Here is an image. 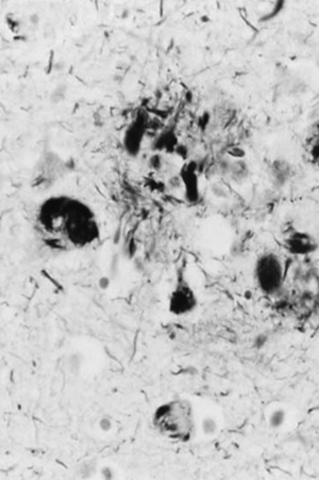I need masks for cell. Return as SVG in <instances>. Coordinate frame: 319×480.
Returning a JSON list of instances; mask_svg holds the SVG:
<instances>
[{"label":"cell","mask_w":319,"mask_h":480,"mask_svg":"<svg viewBox=\"0 0 319 480\" xmlns=\"http://www.w3.org/2000/svg\"><path fill=\"white\" fill-rule=\"evenodd\" d=\"M197 306V295L185 277L184 269L181 267L177 270L176 280L168 297V312L176 317L187 316L195 312Z\"/></svg>","instance_id":"4"},{"label":"cell","mask_w":319,"mask_h":480,"mask_svg":"<svg viewBox=\"0 0 319 480\" xmlns=\"http://www.w3.org/2000/svg\"><path fill=\"white\" fill-rule=\"evenodd\" d=\"M287 421V411L284 409L279 408L273 411L268 417V425L272 429H280Z\"/></svg>","instance_id":"8"},{"label":"cell","mask_w":319,"mask_h":480,"mask_svg":"<svg viewBox=\"0 0 319 480\" xmlns=\"http://www.w3.org/2000/svg\"><path fill=\"white\" fill-rule=\"evenodd\" d=\"M306 153L314 164H319V121L313 125L306 138Z\"/></svg>","instance_id":"7"},{"label":"cell","mask_w":319,"mask_h":480,"mask_svg":"<svg viewBox=\"0 0 319 480\" xmlns=\"http://www.w3.org/2000/svg\"><path fill=\"white\" fill-rule=\"evenodd\" d=\"M287 251L294 256H308L318 249L316 239L304 232H295L284 240Z\"/></svg>","instance_id":"5"},{"label":"cell","mask_w":319,"mask_h":480,"mask_svg":"<svg viewBox=\"0 0 319 480\" xmlns=\"http://www.w3.org/2000/svg\"><path fill=\"white\" fill-rule=\"evenodd\" d=\"M145 131V121H143L142 118H137L127 129L124 137V144L126 151L131 156H137L139 154Z\"/></svg>","instance_id":"6"},{"label":"cell","mask_w":319,"mask_h":480,"mask_svg":"<svg viewBox=\"0 0 319 480\" xmlns=\"http://www.w3.org/2000/svg\"><path fill=\"white\" fill-rule=\"evenodd\" d=\"M35 229L42 241L55 250H83L99 241L97 215L79 198L52 196L44 200L35 214Z\"/></svg>","instance_id":"1"},{"label":"cell","mask_w":319,"mask_h":480,"mask_svg":"<svg viewBox=\"0 0 319 480\" xmlns=\"http://www.w3.org/2000/svg\"><path fill=\"white\" fill-rule=\"evenodd\" d=\"M158 435L177 443H189L195 435L194 407L187 400H173L160 404L152 415Z\"/></svg>","instance_id":"2"},{"label":"cell","mask_w":319,"mask_h":480,"mask_svg":"<svg viewBox=\"0 0 319 480\" xmlns=\"http://www.w3.org/2000/svg\"><path fill=\"white\" fill-rule=\"evenodd\" d=\"M202 429L206 432V435H214L218 430V424L215 423L214 419H206L202 423Z\"/></svg>","instance_id":"9"},{"label":"cell","mask_w":319,"mask_h":480,"mask_svg":"<svg viewBox=\"0 0 319 480\" xmlns=\"http://www.w3.org/2000/svg\"><path fill=\"white\" fill-rule=\"evenodd\" d=\"M285 270L282 260L272 252L258 256L254 267V277L260 291L265 295H276L284 282Z\"/></svg>","instance_id":"3"}]
</instances>
